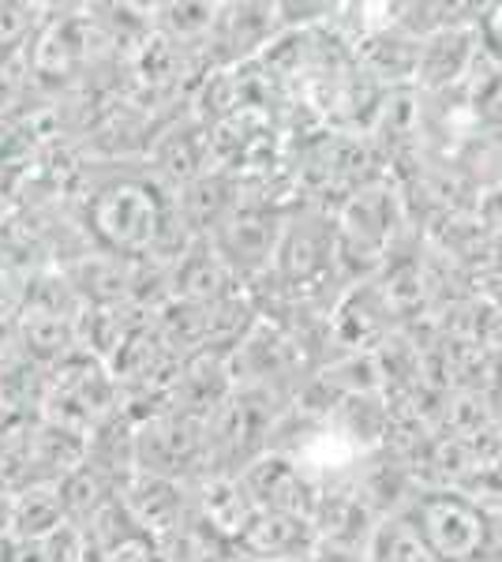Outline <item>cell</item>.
Masks as SVG:
<instances>
[{
    "instance_id": "1",
    "label": "cell",
    "mask_w": 502,
    "mask_h": 562,
    "mask_svg": "<svg viewBox=\"0 0 502 562\" xmlns=\"http://www.w3.org/2000/svg\"><path fill=\"white\" fill-rule=\"evenodd\" d=\"M87 222L102 248H109V256L143 259L169 237L172 222H180V211L172 214L166 192L147 177H121L98 188L87 203Z\"/></svg>"
},
{
    "instance_id": "2",
    "label": "cell",
    "mask_w": 502,
    "mask_h": 562,
    "mask_svg": "<svg viewBox=\"0 0 502 562\" xmlns=\"http://www.w3.org/2000/svg\"><path fill=\"white\" fill-rule=\"evenodd\" d=\"M405 518L439 562H480L491 548V521L469 495L424 492L413 498Z\"/></svg>"
},
{
    "instance_id": "3",
    "label": "cell",
    "mask_w": 502,
    "mask_h": 562,
    "mask_svg": "<svg viewBox=\"0 0 502 562\" xmlns=\"http://www.w3.org/2000/svg\"><path fill=\"white\" fill-rule=\"evenodd\" d=\"M207 461V420L185 413H161L135 435V465L147 476L177 480Z\"/></svg>"
},
{
    "instance_id": "4",
    "label": "cell",
    "mask_w": 502,
    "mask_h": 562,
    "mask_svg": "<svg viewBox=\"0 0 502 562\" xmlns=\"http://www.w3.org/2000/svg\"><path fill=\"white\" fill-rule=\"evenodd\" d=\"M241 548H248L255 559H304L300 551H312L315 529L308 518L281 510H252V518L244 521V529L236 532Z\"/></svg>"
},
{
    "instance_id": "5",
    "label": "cell",
    "mask_w": 502,
    "mask_h": 562,
    "mask_svg": "<svg viewBox=\"0 0 502 562\" xmlns=\"http://www.w3.org/2000/svg\"><path fill=\"white\" fill-rule=\"evenodd\" d=\"M368 562H439L432 551L424 548L420 532L413 529V521L405 514H394V518H382L376 529H371V540L364 548Z\"/></svg>"
},
{
    "instance_id": "6",
    "label": "cell",
    "mask_w": 502,
    "mask_h": 562,
    "mask_svg": "<svg viewBox=\"0 0 502 562\" xmlns=\"http://www.w3.org/2000/svg\"><path fill=\"white\" fill-rule=\"evenodd\" d=\"M64 506L53 492H26L20 503H12V525L26 540H45L60 529Z\"/></svg>"
},
{
    "instance_id": "7",
    "label": "cell",
    "mask_w": 502,
    "mask_h": 562,
    "mask_svg": "<svg viewBox=\"0 0 502 562\" xmlns=\"http://www.w3.org/2000/svg\"><path fill=\"white\" fill-rule=\"evenodd\" d=\"M488 23H495V26H502V8H499V15H491ZM491 45V53H495V57L502 60V38H495V42H488Z\"/></svg>"
}]
</instances>
